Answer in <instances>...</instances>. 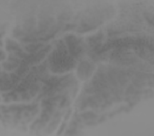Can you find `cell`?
I'll use <instances>...</instances> for the list:
<instances>
[{"mask_svg": "<svg viewBox=\"0 0 154 136\" xmlns=\"http://www.w3.org/2000/svg\"><path fill=\"white\" fill-rule=\"evenodd\" d=\"M13 35L15 37H20L24 35V32L19 28H16L13 31Z\"/></svg>", "mask_w": 154, "mask_h": 136, "instance_id": "obj_6", "label": "cell"}, {"mask_svg": "<svg viewBox=\"0 0 154 136\" xmlns=\"http://www.w3.org/2000/svg\"><path fill=\"white\" fill-rule=\"evenodd\" d=\"M75 26V24H67L65 28V31H69V30L73 28Z\"/></svg>", "mask_w": 154, "mask_h": 136, "instance_id": "obj_12", "label": "cell"}, {"mask_svg": "<svg viewBox=\"0 0 154 136\" xmlns=\"http://www.w3.org/2000/svg\"><path fill=\"white\" fill-rule=\"evenodd\" d=\"M30 98H31V97H30L29 94H28V93H23L22 94V99L23 100H29Z\"/></svg>", "mask_w": 154, "mask_h": 136, "instance_id": "obj_11", "label": "cell"}, {"mask_svg": "<svg viewBox=\"0 0 154 136\" xmlns=\"http://www.w3.org/2000/svg\"><path fill=\"white\" fill-rule=\"evenodd\" d=\"M69 101L67 98L65 97H62L61 103L60 104V107L62 108L66 106H68L67 105H69Z\"/></svg>", "mask_w": 154, "mask_h": 136, "instance_id": "obj_9", "label": "cell"}, {"mask_svg": "<svg viewBox=\"0 0 154 136\" xmlns=\"http://www.w3.org/2000/svg\"><path fill=\"white\" fill-rule=\"evenodd\" d=\"M79 73H80L81 75H83L84 77H86L88 74L90 73V70H91V66L90 63L84 61L79 67Z\"/></svg>", "mask_w": 154, "mask_h": 136, "instance_id": "obj_1", "label": "cell"}, {"mask_svg": "<svg viewBox=\"0 0 154 136\" xmlns=\"http://www.w3.org/2000/svg\"><path fill=\"white\" fill-rule=\"evenodd\" d=\"M8 59L10 61H12L14 63L18 64V63H20L21 62V61L19 59L16 58V57H14L13 56H9Z\"/></svg>", "mask_w": 154, "mask_h": 136, "instance_id": "obj_10", "label": "cell"}, {"mask_svg": "<svg viewBox=\"0 0 154 136\" xmlns=\"http://www.w3.org/2000/svg\"><path fill=\"white\" fill-rule=\"evenodd\" d=\"M103 38V34L102 33H99L96 36H93L89 38V44L95 46H99L101 42V40Z\"/></svg>", "mask_w": 154, "mask_h": 136, "instance_id": "obj_3", "label": "cell"}, {"mask_svg": "<svg viewBox=\"0 0 154 136\" xmlns=\"http://www.w3.org/2000/svg\"><path fill=\"white\" fill-rule=\"evenodd\" d=\"M65 126H66V124H63L62 125V126H61V127L59 129V132H58V134H60V133H62V131L64 130L65 128Z\"/></svg>", "mask_w": 154, "mask_h": 136, "instance_id": "obj_14", "label": "cell"}, {"mask_svg": "<svg viewBox=\"0 0 154 136\" xmlns=\"http://www.w3.org/2000/svg\"><path fill=\"white\" fill-rule=\"evenodd\" d=\"M43 44L41 43L39 44H32L25 47L26 50L29 52H34L36 51L40 47H42Z\"/></svg>", "mask_w": 154, "mask_h": 136, "instance_id": "obj_4", "label": "cell"}, {"mask_svg": "<svg viewBox=\"0 0 154 136\" xmlns=\"http://www.w3.org/2000/svg\"><path fill=\"white\" fill-rule=\"evenodd\" d=\"M6 50L7 51H14L17 52H21L22 51L21 48H20L19 45V44L14 41L11 40H7V46H6Z\"/></svg>", "mask_w": 154, "mask_h": 136, "instance_id": "obj_2", "label": "cell"}, {"mask_svg": "<svg viewBox=\"0 0 154 136\" xmlns=\"http://www.w3.org/2000/svg\"><path fill=\"white\" fill-rule=\"evenodd\" d=\"M81 116L82 118H84L85 119H94L97 116L94 113H93L91 111H88L86 112L85 113H82V115H80Z\"/></svg>", "mask_w": 154, "mask_h": 136, "instance_id": "obj_5", "label": "cell"}, {"mask_svg": "<svg viewBox=\"0 0 154 136\" xmlns=\"http://www.w3.org/2000/svg\"><path fill=\"white\" fill-rule=\"evenodd\" d=\"M28 70L27 68H26L25 67L21 66V68H18L17 69L16 73L19 75H23L24 73L26 72V71Z\"/></svg>", "mask_w": 154, "mask_h": 136, "instance_id": "obj_8", "label": "cell"}, {"mask_svg": "<svg viewBox=\"0 0 154 136\" xmlns=\"http://www.w3.org/2000/svg\"><path fill=\"white\" fill-rule=\"evenodd\" d=\"M3 66L4 67L5 69L7 70H12L18 66V64L14 63H8L7 62H5L3 63Z\"/></svg>", "mask_w": 154, "mask_h": 136, "instance_id": "obj_7", "label": "cell"}, {"mask_svg": "<svg viewBox=\"0 0 154 136\" xmlns=\"http://www.w3.org/2000/svg\"><path fill=\"white\" fill-rule=\"evenodd\" d=\"M67 134H68L69 135H71V134H74L76 133V130L75 129H71V130H67Z\"/></svg>", "mask_w": 154, "mask_h": 136, "instance_id": "obj_13", "label": "cell"}, {"mask_svg": "<svg viewBox=\"0 0 154 136\" xmlns=\"http://www.w3.org/2000/svg\"><path fill=\"white\" fill-rule=\"evenodd\" d=\"M3 57H4V59L5 57V54L4 53L1 51V60L3 59Z\"/></svg>", "mask_w": 154, "mask_h": 136, "instance_id": "obj_15", "label": "cell"}]
</instances>
